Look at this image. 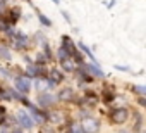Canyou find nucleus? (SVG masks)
Returning a JSON list of instances; mask_svg holds the SVG:
<instances>
[{
	"mask_svg": "<svg viewBox=\"0 0 146 133\" xmlns=\"http://www.w3.org/2000/svg\"><path fill=\"white\" fill-rule=\"evenodd\" d=\"M79 126H81V130H83L84 133H98V130H100V121L95 119V118H84Z\"/></svg>",
	"mask_w": 146,
	"mask_h": 133,
	"instance_id": "1",
	"label": "nucleus"
},
{
	"mask_svg": "<svg viewBox=\"0 0 146 133\" xmlns=\"http://www.w3.org/2000/svg\"><path fill=\"white\" fill-rule=\"evenodd\" d=\"M127 116H129V112H127V109H115L113 112H112V119H113V123H124L125 119H127Z\"/></svg>",
	"mask_w": 146,
	"mask_h": 133,
	"instance_id": "2",
	"label": "nucleus"
},
{
	"mask_svg": "<svg viewBox=\"0 0 146 133\" xmlns=\"http://www.w3.org/2000/svg\"><path fill=\"white\" fill-rule=\"evenodd\" d=\"M17 119H19V123H21L23 128H31L33 126V121H31V118L28 116L26 111H19L17 112Z\"/></svg>",
	"mask_w": 146,
	"mask_h": 133,
	"instance_id": "3",
	"label": "nucleus"
},
{
	"mask_svg": "<svg viewBox=\"0 0 146 133\" xmlns=\"http://www.w3.org/2000/svg\"><path fill=\"white\" fill-rule=\"evenodd\" d=\"M16 87L23 92V93H26V92H29V88H31V85H29V80L28 78H24V76H19L17 80H16Z\"/></svg>",
	"mask_w": 146,
	"mask_h": 133,
	"instance_id": "4",
	"label": "nucleus"
},
{
	"mask_svg": "<svg viewBox=\"0 0 146 133\" xmlns=\"http://www.w3.org/2000/svg\"><path fill=\"white\" fill-rule=\"evenodd\" d=\"M64 80V75L60 73V69H52L50 71V83L55 85V83H60Z\"/></svg>",
	"mask_w": 146,
	"mask_h": 133,
	"instance_id": "5",
	"label": "nucleus"
},
{
	"mask_svg": "<svg viewBox=\"0 0 146 133\" xmlns=\"http://www.w3.org/2000/svg\"><path fill=\"white\" fill-rule=\"evenodd\" d=\"M62 42H64V47H62V48H64L67 54H76V52H74V43H72V40H70L69 36H64Z\"/></svg>",
	"mask_w": 146,
	"mask_h": 133,
	"instance_id": "6",
	"label": "nucleus"
},
{
	"mask_svg": "<svg viewBox=\"0 0 146 133\" xmlns=\"http://www.w3.org/2000/svg\"><path fill=\"white\" fill-rule=\"evenodd\" d=\"M62 68H64L65 71H74V69H76V62L72 60V59H69V57H67V59H64V60H62Z\"/></svg>",
	"mask_w": 146,
	"mask_h": 133,
	"instance_id": "7",
	"label": "nucleus"
},
{
	"mask_svg": "<svg viewBox=\"0 0 146 133\" xmlns=\"http://www.w3.org/2000/svg\"><path fill=\"white\" fill-rule=\"evenodd\" d=\"M50 87H52V83H50V81L41 80V78H40V80H36V88H38V90H46V88H50Z\"/></svg>",
	"mask_w": 146,
	"mask_h": 133,
	"instance_id": "8",
	"label": "nucleus"
},
{
	"mask_svg": "<svg viewBox=\"0 0 146 133\" xmlns=\"http://www.w3.org/2000/svg\"><path fill=\"white\" fill-rule=\"evenodd\" d=\"M53 102H55V99H53L52 95H41V97H40V104H41V105H52Z\"/></svg>",
	"mask_w": 146,
	"mask_h": 133,
	"instance_id": "9",
	"label": "nucleus"
},
{
	"mask_svg": "<svg viewBox=\"0 0 146 133\" xmlns=\"http://www.w3.org/2000/svg\"><path fill=\"white\" fill-rule=\"evenodd\" d=\"M72 95H74V92H72L70 88H64V90H62V92L58 93V97H60L62 100H69V99H70Z\"/></svg>",
	"mask_w": 146,
	"mask_h": 133,
	"instance_id": "10",
	"label": "nucleus"
},
{
	"mask_svg": "<svg viewBox=\"0 0 146 133\" xmlns=\"http://www.w3.org/2000/svg\"><path fill=\"white\" fill-rule=\"evenodd\" d=\"M86 71H88V73H91V75H95V76H98V78H102V76H103V73L96 68V66H88Z\"/></svg>",
	"mask_w": 146,
	"mask_h": 133,
	"instance_id": "11",
	"label": "nucleus"
},
{
	"mask_svg": "<svg viewBox=\"0 0 146 133\" xmlns=\"http://www.w3.org/2000/svg\"><path fill=\"white\" fill-rule=\"evenodd\" d=\"M33 116H35V119H36L40 124H45V123H46V116H43L41 112H38V111H33Z\"/></svg>",
	"mask_w": 146,
	"mask_h": 133,
	"instance_id": "12",
	"label": "nucleus"
},
{
	"mask_svg": "<svg viewBox=\"0 0 146 133\" xmlns=\"http://www.w3.org/2000/svg\"><path fill=\"white\" fill-rule=\"evenodd\" d=\"M0 59H5V60H9V59H11L9 50H7V48H4V47H0Z\"/></svg>",
	"mask_w": 146,
	"mask_h": 133,
	"instance_id": "13",
	"label": "nucleus"
},
{
	"mask_svg": "<svg viewBox=\"0 0 146 133\" xmlns=\"http://www.w3.org/2000/svg\"><path fill=\"white\" fill-rule=\"evenodd\" d=\"M70 133H83V130H81L79 124H72L70 126Z\"/></svg>",
	"mask_w": 146,
	"mask_h": 133,
	"instance_id": "14",
	"label": "nucleus"
},
{
	"mask_svg": "<svg viewBox=\"0 0 146 133\" xmlns=\"http://www.w3.org/2000/svg\"><path fill=\"white\" fill-rule=\"evenodd\" d=\"M58 55H60V60H64V59H67V57H69V54H67L64 48H60V50H58Z\"/></svg>",
	"mask_w": 146,
	"mask_h": 133,
	"instance_id": "15",
	"label": "nucleus"
},
{
	"mask_svg": "<svg viewBox=\"0 0 146 133\" xmlns=\"http://www.w3.org/2000/svg\"><path fill=\"white\" fill-rule=\"evenodd\" d=\"M17 19H19V9H14L12 11V23L17 21Z\"/></svg>",
	"mask_w": 146,
	"mask_h": 133,
	"instance_id": "16",
	"label": "nucleus"
},
{
	"mask_svg": "<svg viewBox=\"0 0 146 133\" xmlns=\"http://www.w3.org/2000/svg\"><path fill=\"white\" fill-rule=\"evenodd\" d=\"M38 17H40V21H41V23H43L45 26H50V21H48V19L45 17V16H41V14H38Z\"/></svg>",
	"mask_w": 146,
	"mask_h": 133,
	"instance_id": "17",
	"label": "nucleus"
},
{
	"mask_svg": "<svg viewBox=\"0 0 146 133\" xmlns=\"http://www.w3.org/2000/svg\"><path fill=\"white\" fill-rule=\"evenodd\" d=\"M4 119H5V109H4V107H0V124L4 123Z\"/></svg>",
	"mask_w": 146,
	"mask_h": 133,
	"instance_id": "18",
	"label": "nucleus"
},
{
	"mask_svg": "<svg viewBox=\"0 0 146 133\" xmlns=\"http://www.w3.org/2000/svg\"><path fill=\"white\" fill-rule=\"evenodd\" d=\"M0 28H2L4 31H7V30H9V24H7V23H4V21H0Z\"/></svg>",
	"mask_w": 146,
	"mask_h": 133,
	"instance_id": "19",
	"label": "nucleus"
},
{
	"mask_svg": "<svg viewBox=\"0 0 146 133\" xmlns=\"http://www.w3.org/2000/svg\"><path fill=\"white\" fill-rule=\"evenodd\" d=\"M112 99H113V95H112V93H105V100H107V102H110Z\"/></svg>",
	"mask_w": 146,
	"mask_h": 133,
	"instance_id": "20",
	"label": "nucleus"
},
{
	"mask_svg": "<svg viewBox=\"0 0 146 133\" xmlns=\"http://www.w3.org/2000/svg\"><path fill=\"white\" fill-rule=\"evenodd\" d=\"M134 90L139 92V93H144V88H143V87H134Z\"/></svg>",
	"mask_w": 146,
	"mask_h": 133,
	"instance_id": "21",
	"label": "nucleus"
},
{
	"mask_svg": "<svg viewBox=\"0 0 146 133\" xmlns=\"http://www.w3.org/2000/svg\"><path fill=\"white\" fill-rule=\"evenodd\" d=\"M53 2H55V4H57V2H58V0H53Z\"/></svg>",
	"mask_w": 146,
	"mask_h": 133,
	"instance_id": "22",
	"label": "nucleus"
}]
</instances>
